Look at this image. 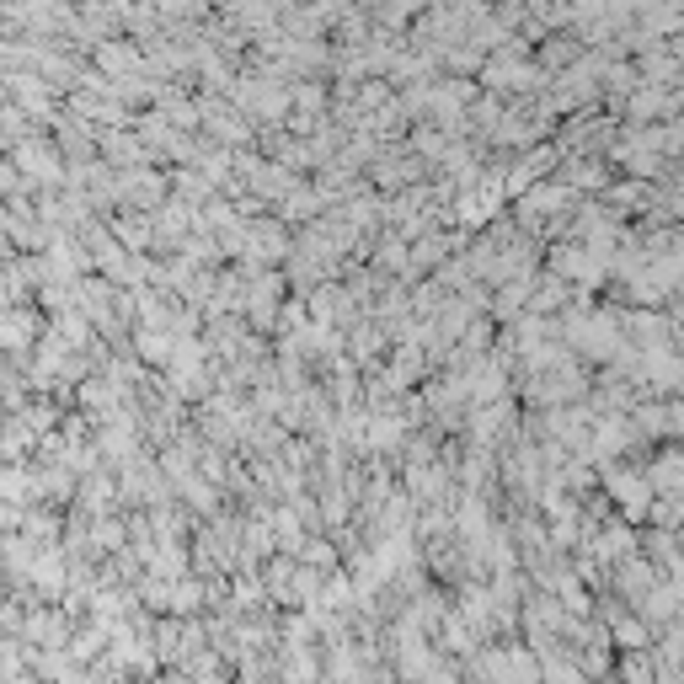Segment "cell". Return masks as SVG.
<instances>
[{
  "label": "cell",
  "instance_id": "cell-1",
  "mask_svg": "<svg viewBox=\"0 0 684 684\" xmlns=\"http://www.w3.org/2000/svg\"><path fill=\"white\" fill-rule=\"evenodd\" d=\"M610 642L626 647V652H647V647H652V642H647V620H642V615H615V620H610Z\"/></svg>",
  "mask_w": 684,
  "mask_h": 684
},
{
  "label": "cell",
  "instance_id": "cell-2",
  "mask_svg": "<svg viewBox=\"0 0 684 684\" xmlns=\"http://www.w3.org/2000/svg\"><path fill=\"white\" fill-rule=\"evenodd\" d=\"M679 588H652V594H647V604H642V620H658V626H663V620H674V610H679Z\"/></svg>",
  "mask_w": 684,
  "mask_h": 684
},
{
  "label": "cell",
  "instance_id": "cell-4",
  "mask_svg": "<svg viewBox=\"0 0 684 684\" xmlns=\"http://www.w3.org/2000/svg\"><path fill=\"white\" fill-rule=\"evenodd\" d=\"M70 658L75 663H91V658H102V631H81L70 642Z\"/></svg>",
  "mask_w": 684,
  "mask_h": 684
},
{
  "label": "cell",
  "instance_id": "cell-5",
  "mask_svg": "<svg viewBox=\"0 0 684 684\" xmlns=\"http://www.w3.org/2000/svg\"><path fill=\"white\" fill-rule=\"evenodd\" d=\"M241 684H262V679H252V674H246V679H241Z\"/></svg>",
  "mask_w": 684,
  "mask_h": 684
},
{
  "label": "cell",
  "instance_id": "cell-3",
  "mask_svg": "<svg viewBox=\"0 0 684 684\" xmlns=\"http://www.w3.org/2000/svg\"><path fill=\"white\" fill-rule=\"evenodd\" d=\"M620 679H626V684H658L647 652H626V663H620Z\"/></svg>",
  "mask_w": 684,
  "mask_h": 684
}]
</instances>
